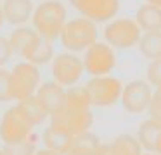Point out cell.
Segmentation results:
<instances>
[{
	"label": "cell",
	"mask_w": 161,
	"mask_h": 155,
	"mask_svg": "<svg viewBox=\"0 0 161 155\" xmlns=\"http://www.w3.org/2000/svg\"><path fill=\"white\" fill-rule=\"evenodd\" d=\"M90 103L95 107H111L119 100L123 91V83L114 76H97L85 83Z\"/></svg>",
	"instance_id": "5"
},
{
	"label": "cell",
	"mask_w": 161,
	"mask_h": 155,
	"mask_svg": "<svg viewBox=\"0 0 161 155\" xmlns=\"http://www.w3.org/2000/svg\"><path fill=\"white\" fill-rule=\"evenodd\" d=\"M64 93H66L64 86L57 85L56 81H47L38 86L35 96L50 116V114H54L64 105Z\"/></svg>",
	"instance_id": "13"
},
{
	"label": "cell",
	"mask_w": 161,
	"mask_h": 155,
	"mask_svg": "<svg viewBox=\"0 0 161 155\" xmlns=\"http://www.w3.org/2000/svg\"><path fill=\"white\" fill-rule=\"evenodd\" d=\"M23 59H25L26 62H30V64L36 65V67L52 62V59H54V45H52V41L47 40V38L38 36L31 45H30L28 50L25 52Z\"/></svg>",
	"instance_id": "16"
},
{
	"label": "cell",
	"mask_w": 161,
	"mask_h": 155,
	"mask_svg": "<svg viewBox=\"0 0 161 155\" xmlns=\"http://www.w3.org/2000/svg\"><path fill=\"white\" fill-rule=\"evenodd\" d=\"M154 153H158V155H161V133H159V136H158V140H156V143H154Z\"/></svg>",
	"instance_id": "30"
},
{
	"label": "cell",
	"mask_w": 161,
	"mask_h": 155,
	"mask_svg": "<svg viewBox=\"0 0 161 155\" xmlns=\"http://www.w3.org/2000/svg\"><path fill=\"white\" fill-rule=\"evenodd\" d=\"M16 107H18V110L23 114V117H25L33 127L38 126V124H42L43 121L49 117V112L43 109V105L36 100L35 95L30 96V98L19 100V102L16 103Z\"/></svg>",
	"instance_id": "18"
},
{
	"label": "cell",
	"mask_w": 161,
	"mask_h": 155,
	"mask_svg": "<svg viewBox=\"0 0 161 155\" xmlns=\"http://www.w3.org/2000/svg\"><path fill=\"white\" fill-rule=\"evenodd\" d=\"M63 107H69V109H90L92 103H90V98H88V93L85 90V86L75 85L71 88H66Z\"/></svg>",
	"instance_id": "23"
},
{
	"label": "cell",
	"mask_w": 161,
	"mask_h": 155,
	"mask_svg": "<svg viewBox=\"0 0 161 155\" xmlns=\"http://www.w3.org/2000/svg\"><path fill=\"white\" fill-rule=\"evenodd\" d=\"M140 54L149 60H156L161 59V31H147L140 36L139 43Z\"/></svg>",
	"instance_id": "21"
},
{
	"label": "cell",
	"mask_w": 161,
	"mask_h": 155,
	"mask_svg": "<svg viewBox=\"0 0 161 155\" xmlns=\"http://www.w3.org/2000/svg\"><path fill=\"white\" fill-rule=\"evenodd\" d=\"M73 138L75 136H71V134L64 133L63 129L49 124L45 127V131H43V148L56 152L59 155H66L71 150V147H73Z\"/></svg>",
	"instance_id": "15"
},
{
	"label": "cell",
	"mask_w": 161,
	"mask_h": 155,
	"mask_svg": "<svg viewBox=\"0 0 161 155\" xmlns=\"http://www.w3.org/2000/svg\"><path fill=\"white\" fill-rule=\"evenodd\" d=\"M2 150H4V155H33L36 152V147H35V141L31 138H28L21 143L5 145Z\"/></svg>",
	"instance_id": "24"
},
{
	"label": "cell",
	"mask_w": 161,
	"mask_h": 155,
	"mask_svg": "<svg viewBox=\"0 0 161 155\" xmlns=\"http://www.w3.org/2000/svg\"><path fill=\"white\" fill-rule=\"evenodd\" d=\"M12 55H14V54H12V48H11V43H9V38L0 34V67H4V65L12 59Z\"/></svg>",
	"instance_id": "28"
},
{
	"label": "cell",
	"mask_w": 161,
	"mask_h": 155,
	"mask_svg": "<svg viewBox=\"0 0 161 155\" xmlns=\"http://www.w3.org/2000/svg\"><path fill=\"white\" fill-rule=\"evenodd\" d=\"M31 23L38 36L54 41L59 38L64 24L68 23V10L59 0H45L35 7Z\"/></svg>",
	"instance_id": "1"
},
{
	"label": "cell",
	"mask_w": 161,
	"mask_h": 155,
	"mask_svg": "<svg viewBox=\"0 0 161 155\" xmlns=\"http://www.w3.org/2000/svg\"><path fill=\"white\" fill-rule=\"evenodd\" d=\"M140 153H142V148H140L135 136L119 134L109 143H101L95 155H140Z\"/></svg>",
	"instance_id": "14"
},
{
	"label": "cell",
	"mask_w": 161,
	"mask_h": 155,
	"mask_svg": "<svg viewBox=\"0 0 161 155\" xmlns=\"http://www.w3.org/2000/svg\"><path fill=\"white\" fill-rule=\"evenodd\" d=\"M140 155H158V153H154V152H144V153H140Z\"/></svg>",
	"instance_id": "34"
},
{
	"label": "cell",
	"mask_w": 161,
	"mask_h": 155,
	"mask_svg": "<svg viewBox=\"0 0 161 155\" xmlns=\"http://www.w3.org/2000/svg\"><path fill=\"white\" fill-rule=\"evenodd\" d=\"M161 133V122H156L153 119L144 121L137 129V141H139L140 148H144L146 152L154 150V143H156L158 136Z\"/></svg>",
	"instance_id": "20"
},
{
	"label": "cell",
	"mask_w": 161,
	"mask_h": 155,
	"mask_svg": "<svg viewBox=\"0 0 161 155\" xmlns=\"http://www.w3.org/2000/svg\"><path fill=\"white\" fill-rule=\"evenodd\" d=\"M147 112L151 116L149 119L156 121V122H161V88H154Z\"/></svg>",
	"instance_id": "27"
},
{
	"label": "cell",
	"mask_w": 161,
	"mask_h": 155,
	"mask_svg": "<svg viewBox=\"0 0 161 155\" xmlns=\"http://www.w3.org/2000/svg\"><path fill=\"white\" fill-rule=\"evenodd\" d=\"M66 155H87V153H80V152H73V150H71V152H68Z\"/></svg>",
	"instance_id": "33"
},
{
	"label": "cell",
	"mask_w": 161,
	"mask_h": 155,
	"mask_svg": "<svg viewBox=\"0 0 161 155\" xmlns=\"http://www.w3.org/2000/svg\"><path fill=\"white\" fill-rule=\"evenodd\" d=\"M50 124L64 133L71 134V136H78V134L90 131L92 122H94V116H92L90 109H69V107H61L54 114H50Z\"/></svg>",
	"instance_id": "8"
},
{
	"label": "cell",
	"mask_w": 161,
	"mask_h": 155,
	"mask_svg": "<svg viewBox=\"0 0 161 155\" xmlns=\"http://www.w3.org/2000/svg\"><path fill=\"white\" fill-rule=\"evenodd\" d=\"M135 23L140 31H161V7L153 3H144L135 12Z\"/></svg>",
	"instance_id": "17"
},
{
	"label": "cell",
	"mask_w": 161,
	"mask_h": 155,
	"mask_svg": "<svg viewBox=\"0 0 161 155\" xmlns=\"http://www.w3.org/2000/svg\"><path fill=\"white\" fill-rule=\"evenodd\" d=\"M33 126L23 117L18 107H11L4 112L0 121V140L4 145H16L31 138Z\"/></svg>",
	"instance_id": "9"
},
{
	"label": "cell",
	"mask_w": 161,
	"mask_h": 155,
	"mask_svg": "<svg viewBox=\"0 0 161 155\" xmlns=\"http://www.w3.org/2000/svg\"><path fill=\"white\" fill-rule=\"evenodd\" d=\"M59 40L61 45L66 48V52H71V54L85 52L95 41H99V28L87 17H75L64 24Z\"/></svg>",
	"instance_id": "2"
},
{
	"label": "cell",
	"mask_w": 161,
	"mask_h": 155,
	"mask_svg": "<svg viewBox=\"0 0 161 155\" xmlns=\"http://www.w3.org/2000/svg\"><path fill=\"white\" fill-rule=\"evenodd\" d=\"M102 34H104V41L111 48H121V50L137 47L140 36H142L135 19H130V17L111 19L106 24Z\"/></svg>",
	"instance_id": "4"
},
{
	"label": "cell",
	"mask_w": 161,
	"mask_h": 155,
	"mask_svg": "<svg viewBox=\"0 0 161 155\" xmlns=\"http://www.w3.org/2000/svg\"><path fill=\"white\" fill-rule=\"evenodd\" d=\"M50 72H52V79L57 85L64 86V88H71L75 86L83 76V62L81 57L71 52H63V54L54 55L52 62H50Z\"/></svg>",
	"instance_id": "7"
},
{
	"label": "cell",
	"mask_w": 161,
	"mask_h": 155,
	"mask_svg": "<svg viewBox=\"0 0 161 155\" xmlns=\"http://www.w3.org/2000/svg\"><path fill=\"white\" fill-rule=\"evenodd\" d=\"M83 71L92 78L97 76H108L116 67V54L106 41H95L92 47L83 52Z\"/></svg>",
	"instance_id": "6"
},
{
	"label": "cell",
	"mask_w": 161,
	"mask_h": 155,
	"mask_svg": "<svg viewBox=\"0 0 161 155\" xmlns=\"http://www.w3.org/2000/svg\"><path fill=\"white\" fill-rule=\"evenodd\" d=\"M11 74V96L12 100H25L36 93L42 85V74L38 67L30 62H18L9 71Z\"/></svg>",
	"instance_id": "3"
},
{
	"label": "cell",
	"mask_w": 161,
	"mask_h": 155,
	"mask_svg": "<svg viewBox=\"0 0 161 155\" xmlns=\"http://www.w3.org/2000/svg\"><path fill=\"white\" fill-rule=\"evenodd\" d=\"M99 147H101V140H99L97 134L92 133V131H85V133H81V134L73 138V147H71V150L80 152V153H87V155H95Z\"/></svg>",
	"instance_id": "22"
},
{
	"label": "cell",
	"mask_w": 161,
	"mask_h": 155,
	"mask_svg": "<svg viewBox=\"0 0 161 155\" xmlns=\"http://www.w3.org/2000/svg\"><path fill=\"white\" fill-rule=\"evenodd\" d=\"M33 155H59V153H56V152H50V150H47V148H40V150H36Z\"/></svg>",
	"instance_id": "29"
},
{
	"label": "cell",
	"mask_w": 161,
	"mask_h": 155,
	"mask_svg": "<svg viewBox=\"0 0 161 155\" xmlns=\"http://www.w3.org/2000/svg\"><path fill=\"white\" fill-rule=\"evenodd\" d=\"M11 74L7 69L0 67V102H11Z\"/></svg>",
	"instance_id": "26"
},
{
	"label": "cell",
	"mask_w": 161,
	"mask_h": 155,
	"mask_svg": "<svg viewBox=\"0 0 161 155\" xmlns=\"http://www.w3.org/2000/svg\"><path fill=\"white\" fill-rule=\"evenodd\" d=\"M0 155H4V150H2V148H0Z\"/></svg>",
	"instance_id": "35"
},
{
	"label": "cell",
	"mask_w": 161,
	"mask_h": 155,
	"mask_svg": "<svg viewBox=\"0 0 161 155\" xmlns=\"http://www.w3.org/2000/svg\"><path fill=\"white\" fill-rule=\"evenodd\" d=\"M147 3H153V5L161 7V0H147Z\"/></svg>",
	"instance_id": "32"
},
{
	"label": "cell",
	"mask_w": 161,
	"mask_h": 155,
	"mask_svg": "<svg viewBox=\"0 0 161 155\" xmlns=\"http://www.w3.org/2000/svg\"><path fill=\"white\" fill-rule=\"evenodd\" d=\"M153 96V88L147 81L135 79L126 85H123L121 91V105L130 114H142L149 109V102Z\"/></svg>",
	"instance_id": "10"
},
{
	"label": "cell",
	"mask_w": 161,
	"mask_h": 155,
	"mask_svg": "<svg viewBox=\"0 0 161 155\" xmlns=\"http://www.w3.org/2000/svg\"><path fill=\"white\" fill-rule=\"evenodd\" d=\"M69 2L81 14V17H87L95 24L111 21L119 10V0H69Z\"/></svg>",
	"instance_id": "11"
},
{
	"label": "cell",
	"mask_w": 161,
	"mask_h": 155,
	"mask_svg": "<svg viewBox=\"0 0 161 155\" xmlns=\"http://www.w3.org/2000/svg\"><path fill=\"white\" fill-rule=\"evenodd\" d=\"M147 83L154 88H161V59L149 62V65H147Z\"/></svg>",
	"instance_id": "25"
},
{
	"label": "cell",
	"mask_w": 161,
	"mask_h": 155,
	"mask_svg": "<svg viewBox=\"0 0 161 155\" xmlns=\"http://www.w3.org/2000/svg\"><path fill=\"white\" fill-rule=\"evenodd\" d=\"M7 38H9V43H11L12 54L23 57V55H25V52L30 48V45H31L33 41L38 38V33H36L33 28L18 26V28H14V31H12Z\"/></svg>",
	"instance_id": "19"
},
{
	"label": "cell",
	"mask_w": 161,
	"mask_h": 155,
	"mask_svg": "<svg viewBox=\"0 0 161 155\" xmlns=\"http://www.w3.org/2000/svg\"><path fill=\"white\" fill-rule=\"evenodd\" d=\"M4 23H5V19H4V12H2V3H0V28H2Z\"/></svg>",
	"instance_id": "31"
},
{
	"label": "cell",
	"mask_w": 161,
	"mask_h": 155,
	"mask_svg": "<svg viewBox=\"0 0 161 155\" xmlns=\"http://www.w3.org/2000/svg\"><path fill=\"white\" fill-rule=\"evenodd\" d=\"M33 0H4L2 2V12H4L5 23L12 26H25L33 16Z\"/></svg>",
	"instance_id": "12"
}]
</instances>
